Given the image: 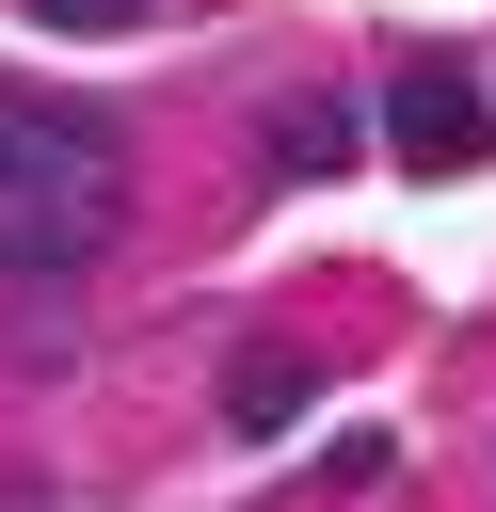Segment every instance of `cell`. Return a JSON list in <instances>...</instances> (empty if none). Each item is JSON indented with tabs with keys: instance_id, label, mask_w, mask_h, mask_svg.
<instances>
[{
	"instance_id": "1",
	"label": "cell",
	"mask_w": 496,
	"mask_h": 512,
	"mask_svg": "<svg viewBox=\"0 0 496 512\" xmlns=\"http://www.w3.org/2000/svg\"><path fill=\"white\" fill-rule=\"evenodd\" d=\"M0 208L112 240V208H128V144H112L96 112H32V96H0Z\"/></svg>"
},
{
	"instance_id": "2",
	"label": "cell",
	"mask_w": 496,
	"mask_h": 512,
	"mask_svg": "<svg viewBox=\"0 0 496 512\" xmlns=\"http://www.w3.org/2000/svg\"><path fill=\"white\" fill-rule=\"evenodd\" d=\"M384 160H400V176H480V160H496L480 80H464V64H400V80H384Z\"/></svg>"
},
{
	"instance_id": "3",
	"label": "cell",
	"mask_w": 496,
	"mask_h": 512,
	"mask_svg": "<svg viewBox=\"0 0 496 512\" xmlns=\"http://www.w3.org/2000/svg\"><path fill=\"white\" fill-rule=\"evenodd\" d=\"M336 160H352V112L288 96V112H272V176H336Z\"/></svg>"
},
{
	"instance_id": "4",
	"label": "cell",
	"mask_w": 496,
	"mask_h": 512,
	"mask_svg": "<svg viewBox=\"0 0 496 512\" xmlns=\"http://www.w3.org/2000/svg\"><path fill=\"white\" fill-rule=\"evenodd\" d=\"M224 416H240V432H288V416H304V368H288V352L224 368Z\"/></svg>"
},
{
	"instance_id": "5",
	"label": "cell",
	"mask_w": 496,
	"mask_h": 512,
	"mask_svg": "<svg viewBox=\"0 0 496 512\" xmlns=\"http://www.w3.org/2000/svg\"><path fill=\"white\" fill-rule=\"evenodd\" d=\"M80 256H96L80 224H32V208H0V272H80Z\"/></svg>"
},
{
	"instance_id": "6",
	"label": "cell",
	"mask_w": 496,
	"mask_h": 512,
	"mask_svg": "<svg viewBox=\"0 0 496 512\" xmlns=\"http://www.w3.org/2000/svg\"><path fill=\"white\" fill-rule=\"evenodd\" d=\"M128 16H144V0H128Z\"/></svg>"
}]
</instances>
